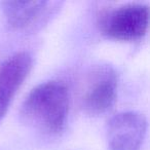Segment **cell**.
Instances as JSON below:
<instances>
[{
  "label": "cell",
  "mask_w": 150,
  "mask_h": 150,
  "mask_svg": "<svg viewBox=\"0 0 150 150\" xmlns=\"http://www.w3.org/2000/svg\"><path fill=\"white\" fill-rule=\"evenodd\" d=\"M69 113V92L59 80L42 82L33 88L22 105L21 119L50 136L60 135Z\"/></svg>",
  "instance_id": "1"
},
{
  "label": "cell",
  "mask_w": 150,
  "mask_h": 150,
  "mask_svg": "<svg viewBox=\"0 0 150 150\" xmlns=\"http://www.w3.org/2000/svg\"><path fill=\"white\" fill-rule=\"evenodd\" d=\"M149 23V7L143 3H127L99 18V27L105 36L121 41H135L146 35Z\"/></svg>",
  "instance_id": "2"
},
{
  "label": "cell",
  "mask_w": 150,
  "mask_h": 150,
  "mask_svg": "<svg viewBox=\"0 0 150 150\" xmlns=\"http://www.w3.org/2000/svg\"><path fill=\"white\" fill-rule=\"evenodd\" d=\"M118 75L112 66L102 64L91 69L81 95V107L88 115L107 112L117 97Z\"/></svg>",
  "instance_id": "3"
},
{
  "label": "cell",
  "mask_w": 150,
  "mask_h": 150,
  "mask_svg": "<svg viewBox=\"0 0 150 150\" xmlns=\"http://www.w3.org/2000/svg\"><path fill=\"white\" fill-rule=\"evenodd\" d=\"M1 9L11 30L33 32L47 24L58 13L60 2L52 1H2Z\"/></svg>",
  "instance_id": "4"
},
{
  "label": "cell",
  "mask_w": 150,
  "mask_h": 150,
  "mask_svg": "<svg viewBox=\"0 0 150 150\" xmlns=\"http://www.w3.org/2000/svg\"><path fill=\"white\" fill-rule=\"evenodd\" d=\"M147 119L137 111H123L109 119L106 140L110 150H141L147 134Z\"/></svg>",
  "instance_id": "5"
},
{
  "label": "cell",
  "mask_w": 150,
  "mask_h": 150,
  "mask_svg": "<svg viewBox=\"0 0 150 150\" xmlns=\"http://www.w3.org/2000/svg\"><path fill=\"white\" fill-rule=\"evenodd\" d=\"M32 57L27 52H18L0 64V121L7 113L11 101L32 68Z\"/></svg>",
  "instance_id": "6"
}]
</instances>
